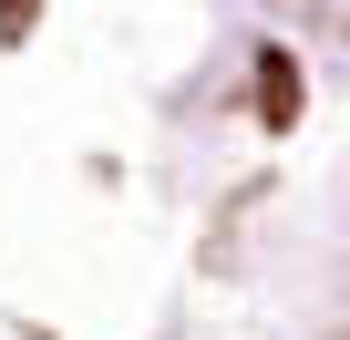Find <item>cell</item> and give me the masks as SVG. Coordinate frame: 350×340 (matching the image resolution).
<instances>
[{
    "label": "cell",
    "instance_id": "1",
    "mask_svg": "<svg viewBox=\"0 0 350 340\" xmlns=\"http://www.w3.org/2000/svg\"><path fill=\"white\" fill-rule=\"evenodd\" d=\"M299 103H309L299 52H258V124H268V134H299Z\"/></svg>",
    "mask_w": 350,
    "mask_h": 340
},
{
    "label": "cell",
    "instance_id": "2",
    "mask_svg": "<svg viewBox=\"0 0 350 340\" xmlns=\"http://www.w3.org/2000/svg\"><path fill=\"white\" fill-rule=\"evenodd\" d=\"M31 21H42V0H0V42H31Z\"/></svg>",
    "mask_w": 350,
    "mask_h": 340
}]
</instances>
